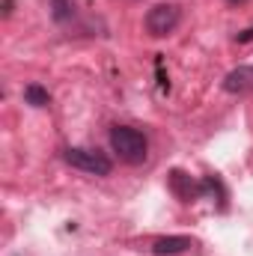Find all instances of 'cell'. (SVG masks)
<instances>
[{
	"label": "cell",
	"mask_w": 253,
	"mask_h": 256,
	"mask_svg": "<svg viewBox=\"0 0 253 256\" xmlns=\"http://www.w3.org/2000/svg\"><path fill=\"white\" fill-rule=\"evenodd\" d=\"M224 90H226V92H232V96L250 92V90H253V68H250V66L232 68V72L224 78Z\"/></svg>",
	"instance_id": "4"
},
{
	"label": "cell",
	"mask_w": 253,
	"mask_h": 256,
	"mask_svg": "<svg viewBox=\"0 0 253 256\" xmlns=\"http://www.w3.org/2000/svg\"><path fill=\"white\" fill-rule=\"evenodd\" d=\"M110 149L120 155V161H126V164H131V167L143 164L146 155H149L146 137H143L137 128H128V126H114L110 128Z\"/></svg>",
	"instance_id": "1"
},
{
	"label": "cell",
	"mask_w": 253,
	"mask_h": 256,
	"mask_svg": "<svg viewBox=\"0 0 253 256\" xmlns=\"http://www.w3.org/2000/svg\"><path fill=\"white\" fill-rule=\"evenodd\" d=\"M24 98L33 108H45L48 104V90H42L39 84H30V86H24Z\"/></svg>",
	"instance_id": "6"
},
{
	"label": "cell",
	"mask_w": 253,
	"mask_h": 256,
	"mask_svg": "<svg viewBox=\"0 0 253 256\" xmlns=\"http://www.w3.org/2000/svg\"><path fill=\"white\" fill-rule=\"evenodd\" d=\"M179 18H182V12L176 3H155L146 12V33L149 36H170L179 27Z\"/></svg>",
	"instance_id": "2"
},
{
	"label": "cell",
	"mask_w": 253,
	"mask_h": 256,
	"mask_svg": "<svg viewBox=\"0 0 253 256\" xmlns=\"http://www.w3.org/2000/svg\"><path fill=\"white\" fill-rule=\"evenodd\" d=\"M230 3H244V0H230Z\"/></svg>",
	"instance_id": "7"
},
{
	"label": "cell",
	"mask_w": 253,
	"mask_h": 256,
	"mask_svg": "<svg viewBox=\"0 0 253 256\" xmlns=\"http://www.w3.org/2000/svg\"><path fill=\"white\" fill-rule=\"evenodd\" d=\"M66 161L84 173L92 176H108L110 173V158L98 149H66Z\"/></svg>",
	"instance_id": "3"
},
{
	"label": "cell",
	"mask_w": 253,
	"mask_h": 256,
	"mask_svg": "<svg viewBox=\"0 0 253 256\" xmlns=\"http://www.w3.org/2000/svg\"><path fill=\"white\" fill-rule=\"evenodd\" d=\"M190 248H194V238H188V236H170V238H158L152 244V254L176 256V254H182V250H190Z\"/></svg>",
	"instance_id": "5"
}]
</instances>
